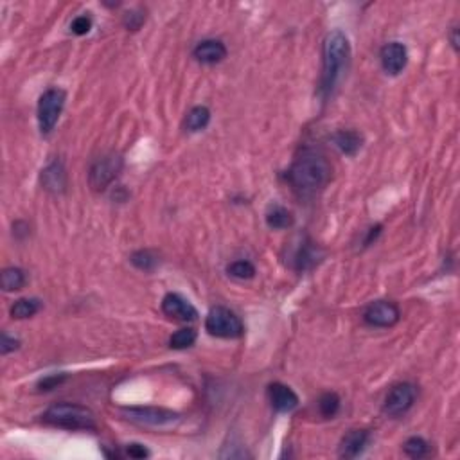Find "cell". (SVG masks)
<instances>
[{
  "label": "cell",
  "instance_id": "1",
  "mask_svg": "<svg viewBox=\"0 0 460 460\" xmlns=\"http://www.w3.org/2000/svg\"><path fill=\"white\" fill-rule=\"evenodd\" d=\"M329 160L315 150H304L288 169L286 180L301 196H313L331 180Z\"/></svg>",
  "mask_w": 460,
  "mask_h": 460
},
{
  "label": "cell",
  "instance_id": "2",
  "mask_svg": "<svg viewBox=\"0 0 460 460\" xmlns=\"http://www.w3.org/2000/svg\"><path fill=\"white\" fill-rule=\"evenodd\" d=\"M351 60V44L342 31H331L322 47V78H320L319 92L328 99L337 89L338 81L347 71Z\"/></svg>",
  "mask_w": 460,
  "mask_h": 460
},
{
  "label": "cell",
  "instance_id": "3",
  "mask_svg": "<svg viewBox=\"0 0 460 460\" xmlns=\"http://www.w3.org/2000/svg\"><path fill=\"white\" fill-rule=\"evenodd\" d=\"M44 421L47 425L57 426L65 430H96V416L94 412L81 405L72 402H57L53 405L44 414Z\"/></svg>",
  "mask_w": 460,
  "mask_h": 460
},
{
  "label": "cell",
  "instance_id": "4",
  "mask_svg": "<svg viewBox=\"0 0 460 460\" xmlns=\"http://www.w3.org/2000/svg\"><path fill=\"white\" fill-rule=\"evenodd\" d=\"M205 329L211 337L216 338H239L243 337L245 333V326L238 315L222 306L209 311L205 319Z\"/></svg>",
  "mask_w": 460,
  "mask_h": 460
},
{
  "label": "cell",
  "instance_id": "5",
  "mask_svg": "<svg viewBox=\"0 0 460 460\" xmlns=\"http://www.w3.org/2000/svg\"><path fill=\"white\" fill-rule=\"evenodd\" d=\"M65 92L62 89H49L42 94L38 101V126L44 135H49L56 126L63 107H65Z\"/></svg>",
  "mask_w": 460,
  "mask_h": 460
},
{
  "label": "cell",
  "instance_id": "6",
  "mask_svg": "<svg viewBox=\"0 0 460 460\" xmlns=\"http://www.w3.org/2000/svg\"><path fill=\"white\" fill-rule=\"evenodd\" d=\"M123 171V159L117 153H108V155L99 157L89 171V180L92 189L103 191L110 186L115 178Z\"/></svg>",
  "mask_w": 460,
  "mask_h": 460
},
{
  "label": "cell",
  "instance_id": "7",
  "mask_svg": "<svg viewBox=\"0 0 460 460\" xmlns=\"http://www.w3.org/2000/svg\"><path fill=\"white\" fill-rule=\"evenodd\" d=\"M126 419L148 426H166L180 419V414L159 407H128L123 408Z\"/></svg>",
  "mask_w": 460,
  "mask_h": 460
},
{
  "label": "cell",
  "instance_id": "8",
  "mask_svg": "<svg viewBox=\"0 0 460 460\" xmlns=\"http://www.w3.org/2000/svg\"><path fill=\"white\" fill-rule=\"evenodd\" d=\"M417 398V389L412 383H399V385L392 387L389 394L385 398V405H383V410L385 414L392 417L402 416L407 414Z\"/></svg>",
  "mask_w": 460,
  "mask_h": 460
},
{
  "label": "cell",
  "instance_id": "9",
  "mask_svg": "<svg viewBox=\"0 0 460 460\" xmlns=\"http://www.w3.org/2000/svg\"><path fill=\"white\" fill-rule=\"evenodd\" d=\"M399 308L389 301L371 302L363 311V320L372 328H392L399 322Z\"/></svg>",
  "mask_w": 460,
  "mask_h": 460
},
{
  "label": "cell",
  "instance_id": "10",
  "mask_svg": "<svg viewBox=\"0 0 460 460\" xmlns=\"http://www.w3.org/2000/svg\"><path fill=\"white\" fill-rule=\"evenodd\" d=\"M162 311L169 319L178 320V322H195L198 319V311L195 306L178 293H168L162 299Z\"/></svg>",
  "mask_w": 460,
  "mask_h": 460
},
{
  "label": "cell",
  "instance_id": "11",
  "mask_svg": "<svg viewBox=\"0 0 460 460\" xmlns=\"http://www.w3.org/2000/svg\"><path fill=\"white\" fill-rule=\"evenodd\" d=\"M381 65H383V71L390 76H398L399 72H402V69L407 67L408 63V51L407 47L399 42H390L387 44L383 49H381Z\"/></svg>",
  "mask_w": 460,
  "mask_h": 460
},
{
  "label": "cell",
  "instance_id": "12",
  "mask_svg": "<svg viewBox=\"0 0 460 460\" xmlns=\"http://www.w3.org/2000/svg\"><path fill=\"white\" fill-rule=\"evenodd\" d=\"M268 399H270L274 410L283 412V414H288V412L295 410L299 407V396L290 387L279 383V381L268 385Z\"/></svg>",
  "mask_w": 460,
  "mask_h": 460
},
{
  "label": "cell",
  "instance_id": "13",
  "mask_svg": "<svg viewBox=\"0 0 460 460\" xmlns=\"http://www.w3.org/2000/svg\"><path fill=\"white\" fill-rule=\"evenodd\" d=\"M369 444V432L367 430H351L349 434H345L340 443L338 455L342 459H354L362 455L363 450Z\"/></svg>",
  "mask_w": 460,
  "mask_h": 460
},
{
  "label": "cell",
  "instance_id": "14",
  "mask_svg": "<svg viewBox=\"0 0 460 460\" xmlns=\"http://www.w3.org/2000/svg\"><path fill=\"white\" fill-rule=\"evenodd\" d=\"M193 54L204 65H216L227 57V47L222 40H204L196 45Z\"/></svg>",
  "mask_w": 460,
  "mask_h": 460
},
{
  "label": "cell",
  "instance_id": "15",
  "mask_svg": "<svg viewBox=\"0 0 460 460\" xmlns=\"http://www.w3.org/2000/svg\"><path fill=\"white\" fill-rule=\"evenodd\" d=\"M42 186L51 193H63L67 187V172L62 162H51L42 171Z\"/></svg>",
  "mask_w": 460,
  "mask_h": 460
},
{
  "label": "cell",
  "instance_id": "16",
  "mask_svg": "<svg viewBox=\"0 0 460 460\" xmlns=\"http://www.w3.org/2000/svg\"><path fill=\"white\" fill-rule=\"evenodd\" d=\"M320 259L319 248L315 247L310 241H302L299 247L295 248V254H293V266H295L299 272L310 270L313 268Z\"/></svg>",
  "mask_w": 460,
  "mask_h": 460
},
{
  "label": "cell",
  "instance_id": "17",
  "mask_svg": "<svg viewBox=\"0 0 460 460\" xmlns=\"http://www.w3.org/2000/svg\"><path fill=\"white\" fill-rule=\"evenodd\" d=\"M333 142H335V146L345 153V155H356L360 151L363 144V137L360 135L356 130H340L333 135Z\"/></svg>",
  "mask_w": 460,
  "mask_h": 460
},
{
  "label": "cell",
  "instance_id": "18",
  "mask_svg": "<svg viewBox=\"0 0 460 460\" xmlns=\"http://www.w3.org/2000/svg\"><path fill=\"white\" fill-rule=\"evenodd\" d=\"M265 220L266 225L274 230L290 229V227H293V223H295V216L292 214V211H288L286 207L277 204H272L270 207H268V211H266L265 214Z\"/></svg>",
  "mask_w": 460,
  "mask_h": 460
},
{
  "label": "cell",
  "instance_id": "19",
  "mask_svg": "<svg viewBox=\"0 0 460 460\" xmlns=\"http://www.w3.org/2000/svg\"><path fill=\"white\" fill-rule=\"evenodd\" d=\"M27 283L26 272L17 268V266H9V268H4L2 274H0V286L4 292H18V290H22Z\"/></svg>",
  "mask_w": 460,
  "mask_h": 460
},
{
  "label": "cell",
  "instance_id": "20",
  "mask_svg": "<svg viewBox=\"0 0 460 460\" xmlns=\"http://www.w3.org/2000/svg\"><path fill=\"white\" fill-rule=\"evenodd\" d=\"M211 123V110L207 107H195L186 117V130L191 133L202 132Z\"/></svg>",
  "mask_w": 460,
  "mask_h": 460
},
{
  "label": "cell",
  "instance_id": "21",
  "mask_svg": "<svg viewBox=\"0 0 460 460\" xmlns=\"http://www.w3.org/2000/svg\"><path fill=\"white\" fill-rule=\"evenodd\" d=\"M40 310H42V302L38 301V299H20V301H17L13 306H11L9 313H11L13 319L24 320L35 317Z\"/></svg>",
  "mask_w": 460,
  "mask_h": 460
},
{
  "label": "cell",
  "instance_id": "22",
  "mask_svg": "<svg viewBox=\"0 0 460 460\" xmlns=\"http://www.w3.org/2000/svg\"><path fill=\"white\" fill-rule=\"evenodd\" d=\"M130 261L139 270L151 272L155 270L157 265H159V256L155 252H151V250H137V252H133L130 256Z\"/></svg>",
  "mask_w": 460,
  "mask_h": 460
},
{
  "label": "cell",
  "instance_id": "23",
  "mask_svg": "<svg viewBox=\"0 0 460 460\" xmlns=\"http://www.w3.org/2000/svg\"><path fill=\"white\" fill-rule=\"evenodd\" d=\"M227 274L238 281H250L256 277V266L250 261L241 259V261L230 263V265L227 266Z\"/></svg>",
  "mask_w": 460,
  "mask_h": 460
},
{
  "label": "cell",
  "instance_id": "24",
  "mask_svg": "<svg viewBox=\"0 0 460 460\" xmlns=\"http://www.w3.org/2000/svg\"><path fill=\"white\" fill-rule=\"evenodd\" d=\"M196 342V331L193 328H184V329H178L175 335H171V338H169V347L171 349H187V347H191V345H195Z\"/></svg>",
  "mask_w": 460,
  "mask_h": 460
},
{
  "label": "cell",
  "instance_id": "25",
  "mask_svg": "<svg viewBox=\"0 0 460 460\" xmlns=\"http://www.w3.org/2000/svg\"><path fill=\"white\" fill-rule=\"evenodd\" d=\"M319 410L324 417H335L340 410V398L335 392H326L319 399Z\"/></svg>",
  "mask_w": 460,
  "mask_h": 460
},
{
  "label": "cell",
  "instance_id": "26",
  "mask_svg": "<svg viewBox=\"0 0 460 460\" xmlns=\"http://www.w3.org/2000/svg\"><path fill=\"white\" fill-rule=\"evenodd\" d=\"M402 450L412 459H421L425 457L430 450V444L423 437H410L407 443L402 444Z\"/></svg>",
  "mask_w": 460,
  "mask_h": 460
},
{
  "label": "cell",
  "instance_id": "27",
  "mask_svg": "<svg viewBox=\"0 0 460 460\" xmlns=\"http://www.w3.org/2000/svg\"><path fill=\"white\" fill-rule=\"evenodd\" d=\"M90 29H92V18L89 15H80L76 17L71 24V31L78 36L89 35Z\"/></svg>",
  "mask_w": 460,
  "mask_h": 460
},
{
  "label": "cell",
  "instance_id": "28",
  "mask_svg": "<svg viewBox=\"0 0 460 460\" xmlns=\"http://www.w3.org/2000/svg\"><path fill=\"white\" fill-rule=\"evenodd\" d=\"M67 380V374H51V376H45L44 380L38 381V389L47 392V390L57 389V387L62 385L63 381Z\"/></svg>",
  "mask_w": 460,
  "mask_h": 460
},
{
  "label": "cell",
  "instance_id": "29",
  "mask_svg": "<svg viewBox=\"0 0 460 460\" xmlns=\"http://www.w3.org/2000/svg\"><path fill=\"white\" fill-rule=\"evenodd\" d=\"M126 455H128L130 459H146V457H150V452H148L146 446L133 443L126 446Z\"/></svg>",
  "mask_w": 460,
  "mask_h": 460
},
{
  "label": "cell",
  "instance_id": "30",
  "mask_svg": "<svg viewBox=\"0 0 460 460\" xmlns=\"http://www.w3.org/2000/svg\"><path fill=\"white\" fill-rule=\"evenodd\" d=\"M144 15L137 13V11H132V13H128L126 17H124V26L128 27V29H132V31H137L139 27L142 26V22H144Z\"/></svg>",
  "mask_w": 460,
  "mask_h": 460
},
{
  "label": "cell",
  "instance_id": "31",
  "mask_svg": "<svg viewBox=\"0 0 460 460\" xmlns=\"http://www.w3.org/2000/svg\"><path fill=\"white\" fill-rule=\"evenodd\" d=\"M18 347H20V340H18V338L8 337L6 333L2 335V342H0V353L9 354V353H13V351H17Z\"/></svg>",
  "mask_w": 460,
  "mask_h": 460
},
{
  "label": "cell",
  "instance_id": "32",
  "mask_svg": "<svg viewBox=\"0 0 460 460\" xmlns=\"http://www.w3.org/2000/svg\"><path fill=\"white\" fill-rule=\"evenodd\" d=\"M381 229H383V227H381V225L372 227L371 232H369V236H367V239H365V247H367V245H371V243H372V239H374V241H376L378 236L381 234Z\"/></svg>",
  "mask_w": 460,
  "mask_h": 460
},
{
  "label": "cell",
  "instance_id": "33",
  "mask_svg": "<svg viewBox=\"0 0 460 460\" xmlns=\"http://www.w3.org/2000/svg\"><path fill=\"white\" fill-rule=\"evenodd\" d=\"M452 45H453V49L459 51V38H457V29H453V35H452Z\"/></svg>",
  "mask_w": 460,
  "mask_h": 460
}]
</instances>
